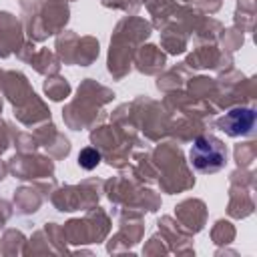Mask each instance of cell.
<instances>
[{"instance_id": "7a4b0ae2", "label": "cell", "mask_w": 257, "mask_h": 257, "mask_svg": "<svg viewBox=\"0 0 257 257\" xmlns=\"http://www.w3.org/2000/svg\"><path fill=\"white\" fill-rule=\"evenodd\" d=\"M255 124V112L251 108H233L229 110L221 120L219 126L231 135V137H239V135H249L251 128Z\"/></svg>"}, {"instance_id": "3957f363", "label": "cell", "mask_w": 257, "mask_h": 257, "mask_svg": "<svg viewBox=\"0 0 257 257\" xmlns=\"http://www.w3.org/2000/svg\"><path fill=\"white\" fill-rule=\"evenodd\" d=\"M78 163H80V167H84V169H94L98 163H100V153L96 151V149H82L80 153H78Z\"/></svg>"}, {"instance_id": "6da1fadb", "label": "cell", "mask_w": 257, "mask_h": 257, "mask_svg": "<svg viewBox=\"0 0 257 257\" xmlns=\"http://www.w3.org/2000/svg\"><path fill=\"white\" fill-rule=\"evenodd\" d=\"M191 165L199 173H217L225 167L227 151L225 145L215 137H197L191 153H189Z\"/></svg>"}]
</instances>
